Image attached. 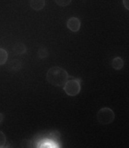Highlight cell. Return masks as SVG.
Masks as SVG:
<instances>
[{
  "label": "cell",
  "mask_w": 129,
  "mask_h": 148,
  "mask_svg": "<svg viewBox=\"0 0 129 148\" xmlns=\"http://www.w3.org/2000/svg\"><path fill=\"white\" fill-rule=\"evenodd\" d=\"M69 75L62 68L54 66L49 69L47 73V80L55 87H63L69 80Z\"/></svg>",
  "instance_id": "cell-1"
},
{
  "label": "cell",
  "mask_w": 129,
  "mask_h": 148,
  "mask_svg": "<svg viewBox=\"0 0 129 148\" xmlns=\"http://www.w3.org/2000/svg\"><path fill=\"white\" fill-rule=\"evenodd\" d=\"M97 121L102 125H107L115 120V112L111 108H101L97 113Z\"/></svg>",
  "instance_id": "cell-2"
},
{
  "label": "cell",
  "mask_w": 129,
  "mask_h": 148,
  "mask_svg": "<svg viewBox=\"0 0 129 148\" xmlns=\"http://www.w3.org/2000/svg\"><path fill=\"white\" fill-rule=\"evenodd\" d=\"M63 90L64 93L70 97H75L78 95L81 90V81L77 78L68 80L63 86Z\"/></svg>",
  "instance_id": "cell-3"
},
{
  "label": "cell",
  "mask_w": 129,
  "mask_h": 148,
  "mask_svg": "<svg viewBox=\"0 0 129 148\" xmlns=\"http://www.w3.org/2000/svg\"><path fill=\"white\" fill-rule=\"evenodd\" d=\"M81 21L76 17H71L67 21V27L72 32H78L81 28Z\"/></svg>",
  "instance_id": "cell-4"
},
{
  "label": "cell",
  "mask_w": 129,
  "mask_h": 148,
  "mask_svg": "<svg viewBox=\"0 0 129 148\" xmlns=\"http://www.w3.org/2000/svg\"><path fill=\"white\" fill-rule=\"evenodd\" d=\"M22 67V63L18 59H12L8 63V69L11 72H18Z\"/></svg>",
  "instance_id": "cell-5"
},
{
  "label": "cell",
  "mask_w": 129,
  "mask_h": 148,
  "mask_svg": "<svg viewBox=\"0 0 129 148\" xmlns=\"http://www.w3.org/2000/svg\"><path fill=\"white\" fill-rule=\"evenodd\" d=\"M27 48L26 46L22 43H17L13 47V53L14 55L21 56L26 53Z\"/></svg>",
  "instance_id": "cell-6"
},
{
  "label": "cell",
  "mask_w": 129,
  "mask_h": 148,
  "mask_svg": "<svg viewBox=\"0 0 129 148\" xmlns=\"http://www.w3.org/2000/svg\"><path fill=\"white\" fill-rule=\"evenodd\" d=\"M124 64H125L124 60L119 56L115 57V58H114L112 60V67H113V69L116 70V71L121 70L124 67Z\"/></svg>",
  "instance_id": "cell-7"
},
{
  "label": "cell",
  "mask_w": 129,
  "mask_h": 148,
  "mask_svg": "<svg viewBox=\"0 0 129 148\" xmlns=\"http://www.w3.org/2000/svg\"><path fill=\"white\" fill-rule=\"evenodd\" d=\"M45 5V0H30V7L35 11L42 10Z\"/></svg>",
  "instance_id": "cell-8"
},
{
  "label": "cell",
  "mask_w": 129,
  "mask_h": 148,
  "mask_svg": "<svg viewBox=\"0 0 129 148\" xmlns=\"http://www.w3.org/2000/svg\"><path fill=\"white\" fill-rule=\"evenodd\" d=\"M8 53L4 49L0 48V65H5L8 60Z\"/></svg>",
  "instance_id": "cell-9"
},
{
  "label": "cell",
  "mask_w": 129,
  "mask_h": 148,
  "mask_svg": "<svg viewBox=\"0 0 129 148\" xmlns=\"http://www.w3.org/2000/svg\"><path fill=\"white\" fill-rule=\"evenodd\" d=\"M49 56V52L47 48L45 47H41L38 50V56L40 59H46Z\"/></svg>",
  "instance_id": "cell-10"
},
{
  "label": "cell",
  "mask_w": 129,
  "mask_h": 148,
  "mask_svg": "<svg viewBox=\"0 0 129 148\" xmlns=\"http://www.w3.org/2000/svg\"><path fill=\"white\" fill-rule=\"evenodd\" d=\"M55 2L59 6L64 7L69 5L71 2V0H55Z\"/></svg>",
  "instance_id": "cell-11"
},
{
  "label": "cell",
  "mask_w": 129,
  "mask_h": 148,
  "mask_svg": "<svg viewBox=\"0 0 129 148\" xmlns=\"http://www.w3.org/2000/svg\"><path fill=\"white\" fill-rule=\"evenodd\" d=\"M6 144V137L2 131H0V148L4 147Z\"/></svg>",
  "instance_id": "cell-12"
},
{
  "label": "cell",
  "mask_w": 129,
  "mask_h": 148,
  "mask_svg": "<svg viewBox=\"0 0 129 148\" xmlns=\"http://www.w3.org/2000/svg\"><path fill=\"white\" fill-rule=\"evenodd\" d=\"M21 145L22 147H31V140L24 139L21 143Z\"/></svg>",
  "instance_id": "cell-13"
},
{
  "label": "cell",
  "mask_w": 129,
  "mask_h": 148,
  "mask_svg": "<svg viewBox=\"0 0 129 148\" xmlns=\"http://www.w3.org/2000/svg\"><path fill=\"white\" fill-rule=\"evenodd\" d=\"M125 8L129 11V0H122Z\"/></svg>",
  "instance_id": "cell-14"
},
{
  "label": "cell",
  "mask_w": 129,
  "mask_h": 148,
  "mask_svg": "<svg viewBox=\"0 0 129 148\" xmlns=\"http://www.w3.org/2000/svg\"></svg>",
  "instance_id": "cell-15"
}]
</instances>
